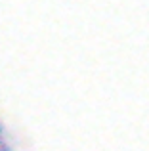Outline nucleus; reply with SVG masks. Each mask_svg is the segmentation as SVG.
Returning a JSON list of instances; mask_svg holds the SVG:
<instances>
[{
  "label": "nucleus",
  "instance_id": "1",
  "mask_svg": "<svg viewBox=\"0 0 149 151\" xmlns=\"http://www.w3.org/2000/svg\"><path fill=\"white\" fill-rule=\"evenodd\" d=\"M0 151H10V145L6 142V136H4L2 128H0Z\"/></svg>",
  "mask_w": 149,
  "mask_h": 151
}]
</instances>
